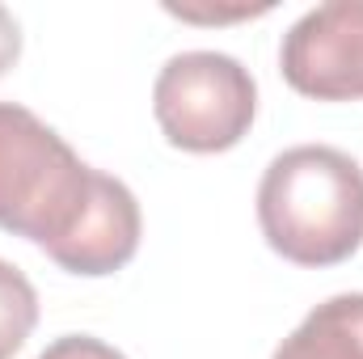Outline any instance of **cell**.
<instances>
[{
    "label": "cell",
    "instance_id": "9",
    "mask_svg": "<svg viewBox=\"0 0 363 359\" xmlns=\"http://www.w3.org/2000/svg\"><path fill=\"white\" fill-rule=\"evenodd\" d=\"M17 60H21V26H17V17L0 4V77H4Z\"/></svg>",
    "mask_w": 363,
    "mask_h": 359
},
{
    "label": "cell",
    "instance_id": "8",
    "mask_svg": "<svg viewBox=\"0 0 363 359\" xmlns=\"http://www.w3.org/2000/svg\"><path fill=\"white\" fill-rule=\"evenodd\" d=\"M38 359H127V355L118 347L93 338V334H64V338H55Z\"/></svg>",
    "mask_w": 363,
    "mask_h": 359
},
{
    "label": "cell",
    "instance_id": "4",
    "mask_svg": "<svg viewBox=\"0 0 363 359\" xmlns=\"http://www.w3.org/2000/svg\"><path fill=\"white\" fill-rule=\"evenodd\" d=\"M279 72L313 101L363 97V0L308 9L279 43Z\"/></svg>",
    "mask_w": 363,
    "mask_h": 359
},
{
    "label": "cell",
    "instance_id": "1",
    "mask_svg": "<svg viewBox=\"0 0 363 359\" xmlns=\"http://www.w3.org/2000/svg\"><path fill=\"white\" fill-rule=\"evenodd\" d=\"M258 224L279 258L338 267L363 245V170L330 144L279 153L258 182Z\"/></svg>",
    "mask_w": 363,
    "mask_h": 359
},
{
    "label": "cell",
    "instance_id": "7",
    "mask_svg": "<svg viewBox=\"0 0 363 359\" xmlns=\"http://www.w3.org/2000/svg\"><path fill=\"white\" fill-rule=\"evenodd\" d=\"M38 326V292L26 270L0 258V359H13Z\"/></svg>",
    "mask_w": 363,
    "mask_h": 359
},
{
    "label": "cell",
    "instance_id": "5",
    "mask_svg": "<svg viewBox=\"0 0 363 359\" xmlns=\"http://www.w3.org/2000/svg\"><path fill=\"white\" fill-rule=\"evenodd\" d=\"M140 233H144V216H140L135 194L118 178L101 174L89 211L81 216L77 233L51 254V263L64 267L68 275H85V279L114 275L135 258Z\"/></svg>",
    "mask_w": 363,
    "mask_h": 359
},
{
    "label": "cell",
    "instance_id": "3",
    "mask_svg": "<svg viewBox=\"0 0 363 359\" xmlns=\"http://www.w3.org/2000/svg\"><path fill=\"white\" fill-rule=\"evenodd\" d=\"M152 114L182 153H228L254 127L258 85L224 51H182L157 72Z\"/></svg>",
    "mask_w": 363,
    "mask_h": 359
},
{
    "label": "cell",
    "instance_id": "2",
    "mask_svg": "<svg viewBox=\"0 0 363 359\" xmlns=\"http://www.w3.org/2000/svg\"><path fill=\"white\" fill-rule=\"evenodd\" d=\"M101 170L85 165L72 144L34 110L0 101V228L34 241L47 258L77 233L97 194Z\"/></svg>",
    "mask_w": 363,
    "mask_h": 359
},
{
    "label": "cell",
    "instance_id": "6",
    "mask_svg": "<svg viewBox=\"0 0 363 359\" xmlns=\"http://www.w3.org/2000/svg\"><path fill=\"white\" fill-rule=\"evenodd\" d=\"M274 359H363V292L321 300L274 347Z\"/></svg>",
    "mask_w": 363,
    "mask_h": 359
}]
</instances>
